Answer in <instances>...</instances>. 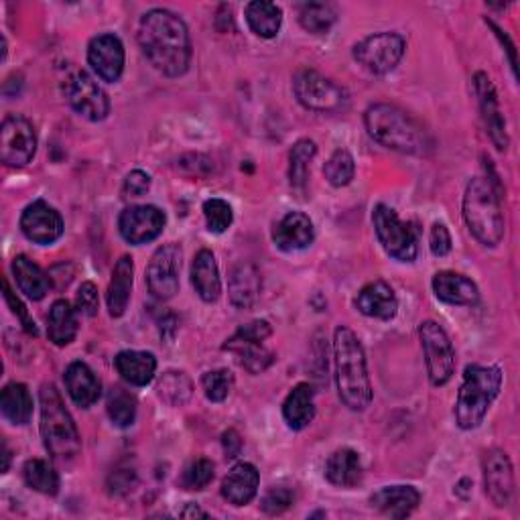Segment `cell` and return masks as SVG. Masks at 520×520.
<instances>
[{
    "label": "cell",
    "instance_id": "obj_1",
    "mask_svg": "<svg viewBox=\"0 0 520 520\" xmlns=\"http://www.w3.org/2000/svg\"><path fill=\"white\" fill-rule=\"evenodd\" d=\"M139 45L153 68L167 78H179L189 70L191 39L179 15L167 9H153L139 25Z\"/></svg>",
    "mask_w": 520,
    "mask_h": 520
},
{
    "label": "cell",
    "instance_id": "obj_2",
    "mask_svg": "<svg viewBox=\"0 0 520 520\" xmlns=\"http://www.w3.org/2000/svg\"><path fill=\"white\" fill-rule=\"evenodd\" d=\"M334 360L340 401L350 411H366L374 397L368 376L366 352L360 338L350 328H346V325H340L334 334Z\"/></svg>",
    "mask_w": 520,
    "mask_h": 520
},
{
    "label": "cell",
    "instance_id": "obj_3",
    "mask_svg": "<svg viewBox=\"0 0 520 520\" xmlns=\"http://www.w3.org/2000/svg\"><path fill=\"white\" fill-rule=\"evenodd\" d=\"M368 135L382 147L403 155H425L431 149L427 130L403 108L378 102L364 112Z\"/></svg>",
    "mask_w": 520,
    "mask_h": 520
},
{
    "label": "cell",
    "instance_id": "obj_4",
    "mask_svg": "<svg viewBox=\"0 0 520 520\" xmlns=\"http://www.w3.org/2000/svg\"><path fill=\"white\" fill-rule=\"evenodd\" d=\"M41 405V437L51 458L59 464L76 460L82 451L78 427L65 409L59 390L53 384H43L39 390Z\"/></svg>",
    "mask_w": 520,
    "mask_h": 520
},
{
    "label": "cell",
    "instance_id": "obj_5",
    "mask_svg": "<svg viewBox=\"0 0 520 520\" xmlns=\"http://www.w3.org/2000/svg\"><path fill=\"white\" fill-rule=\"evenodd\" d=\"M464 220L474 238L496 248L504 238V214L498 195V181L490 177H474L464 193Z\"/></svg>",
    "mask_w": 520,
    "mask_h": 520
},
{
    "label": "cell",
    "instance_id": "obj_6",
    "mask_svg": "<svg viewBox=\"0 0 520 520\" xmlns=\"http://www.w3.org/2000/svg\"><path fill=\"white\" fill-rule=\"evenodd\" d=\"M502 370L498 366L470 364L464 372V382L460 386L458 401H455V421L464 431L478 429L492 403L500 395Z\"/></svg>",
    "mask_w": 520,
    "mask_h": 520
},
{
    "label": "cell",
    "instance_id": "obj_7",
    "mask_svg": "<svg viewBox=\"0 0 520 520\" xmlns=\"http://www.w3.org/2000/svg\"><path fill=\"white\" fill-rule=\"evenodd\" d=\"M372 224L380 246L390 258L399 260V263H413L419 254V240L411 224L403 222L393 208L384 204L374 208Z\"/></svg>",
    "mask_w": 520,
    "mask_h": 520
},
{
    "label": "cell",
    "instance_id": "obj_8",
    "mask_svg": "<svg viewBox=\"0 0 520 520\" xmlns=\"http://www.w3.org/2000/svg\"><path fill=\"white\" fill-rule=\"evenodd\" d=\"M273 334V328L269 325V321L256 319L250 321L230 338L224 344V350L236 354L240 366L250 372V374H260L265 372L273 362H275V354L265 348V340H269Z\"/></svg>",
    "mask_w": 520,
    "mask_h": 520
},
{
    "label": "cell",
    "instance_id": "obj_9",
    "mask_svg": "<svg viewBox=\"0 0 520 520\" xmlns=\"http://www.w3.org/2000/svg\"><path fill=\"white\" fill-rule=\"evenodd\" d=\"M293 92L297 102L313 112H340L348 106V92L334 80L321 76L315 70H299L293 78Z\"/></svg>",
    "mask_w": 520,
    "mask_h": 520
},
{
    "label": "cell",
    "instance_id": "obj_10",
    "mask_svg": "<svg viewBox=\"0 0 520 520\" xmlns=\"http://www.w3.org/2000/svg\"><path fill=\"white\" fill-rule=\"evenodd\" d=\"M407 51L403 35L393 31L374 33L354 47V59L372 76H386L401 63Z\"/></svg>",
    "mask_w": 520,
    "mask_h": 520
},
{
    "label": "cell",
    "instance_id": "obj_11",
    "mask_svg": "<svg viewBox=\"0 0 520 520\" xmlns=\"http://www.w3.org/2000/svg\"><path fill=\"white\" fill-rule=\"evenodd\" d=\"M421 348L425 354L427 374L433 386H443L455 374V350L447 332L433 319L419 325Z\"/></svg>",
    "mask_w": 520,
    "mask_h": 520
},
{
    "label": "cell",
    "instance_id": "obj_12",
    "mask_svg": "<svg viewBox=\"0 0 520 520\" xmlns=\"http://www.w3.org/2000/svg\"><path fill=\"white\" fill-rule=\"evenodd\" d=\"M37 153L35 126L19 116L11 114L0 126V159L9 167H25Z\"/></svg>",
    "mask_w": 520,
    "mask_h": 520
},
{
    "label": "cell",
    "instance_id": "obj_13",
    "mask_svg": "<svg viewBox=\"0 0 520 520\" xmlns=\"http://www.w3.org/2000/svg\"><path fill=\"white\" fill-rule=\"evenodd\" d=\"M181 258V246L175 242L163 244L151 256V263L147 267V287L155 299L169 301L177 295Z\"/></svg>",
    "mask_w": 520,
    "mask_h": 520
},
{
    "label": "cell",
    "instance_id": "obj_14",
    "mask_svg": "<svg viewBox=\"0 0 520 520\" xmlns=\"http://www.w3.org/2000/svg\"><path fill=\"white\" fill-rule=\"evenodd\" d=\"M68 104L86 120L100 122L110 114V100L106 92L86 72H74L63 84Z\"/></svg>",
    "mask_w": 520,
    "mask_h": 520
},
{
    "label": "cell",
    "instance_id": "obj_15",
    "mask_svg": "<svg viewBox=\"0 0 520 520\" xmlns=\"http://www.w3.org/2000/svg\"><path fill=\"white\" fill-rule=\"evenodd\" d=\"M165 214L157 206H130L118 218L120 236L133 246L149 244L163 234Z\"/></svg>",
    "mask_w": 520,
    "mask_h": 520
},
{
    "label": "cell",
    "instance_id": "obj_16",
    "mask_svg": "<svg viewBox=\"0 0 520 520\" xmlns=\"http://www.w3.org/2000/svg\"><path fill=\"white\" fill-rule=\"evenodd\" d=\"M486 496L496 508H506L514 496V470L502 449H490L482 460Z\"/></svg>",
    "mask_w": 520,
    "mask_h": 520
},
{
    "label": "cell",
    "instance_id": "obj_17",
    "mask_svg": "<svg viewBox=\"0 0 520 520\" xmlns=\"http://www.w3.org/2000/svg\"><path fill=\"white\" fill-rule=\"evenodd\" d=\"M124 61H126L124 45L116 35L104 33L90 41L88 63L92 65V70L98 74L100 80L108 84L118 82L124 72Z\"/></svg>",
    "mask_w": 520,
    "mask_h": 520
},
{
    "label": "cell",
    "instance_id": "obj_18",
    "mask_svg": "<svg viewBox=\"0 0 520 520\" xmlns=\"http://www.w3.org/2000/svg\"><path fill=\"white\" fill-rule=\"evenodd\" d=\"M474 92L478 96L480 112H482V118H484V124H486V133H488L490 141L494 143V147L498 151H506L508 149L506 120H504L502 110H500L496 88L484 72H478L474 76Z\"/></svg>",
    "mask_w": 520,
    "mask_h": 520
},
{
    "label": "cell",
    "instance_id": "obj_19",
    "mask_svg": "<svg viewBox=\"0 0 520 520\" xmlns=\"http://www.w3.org/2000/svg\"><path fill=\"white\" fill-rule=\"evenodd\" d=\"M21 232L35 244H53L63 236L61 214L43 200L29 204L21 216Z\"/></svg>",
    "mask_w": 520,
    "mask_h": 520
},
{
    "label": "cell",
    "instance_id": "obj_20",
    "mask_svg": "<svg viewBox=\"0 0 520 520\" xmlns=\"http://www.w3.org/2000/svg\"><path fill=\"white\" fill-rule=\"evenodd\" d=\"M433 293L439 301L447 305H462L472 307L480 301V289L478 285L468 279L466 275L453 273V271H439L433 277Z\"/></svg>",
    "mask_w": 520,
    "mask_h": 520
},
{
    "label": "cell",
    "instance_id": "obj_21",
    "mask_svg": "<svg viewBox=\"0 0 520 520\" xmlns=\"http://www.w3.org/2000/svg\"><path fill=\"white\" fill-rule=\"evenodd\" d=\"M275 246L283 252H299L313 244L315 228L307 214L303 212H289L273 232Z\"/></svg>",
    "mask_w": 520,
    "mask_h": 520
},
{
    "label": "cell",
    "instance_id": "obj_22",
    "mask_svg": "<svg viewBox=\"0 0 520 520\" xmlns=\"http://www.w3.org/2000/svg\"><path fill=\"white\" fill-rule=\"evenodd\" d=\"M421 502V492L413 486H384L370 496V504L384 516L407 518Z\"/></svg>",
    "mask_w": 520,
    "mask_h": 520
},
{
    "label": "cell",
    "instance_id": "obj_23",
    "mask_svg": "<svg viewBox=\"0 0 520 520\" xmlns=\"http://www.w3.org/2000/svg\"><path fill=\"white\" fill-rule=\"evenodd\" d=\"M356 309L372 319L390 321L395 319L399 311V299L393 291V287L386 285L384 281L368 283L356 297Z\"/></svg>",
    "mask_w": 520,
    "mask_h": 520
},
{
    "label": "cell",
    "instance_id": "obj_24",
    "mask_svg": "<svg viewBox=\"0 0 520 520\" xmlns=\"http://www.w3.org/2000/svg\"><path fill=\"white\" fill-rule=\"evenodd\" d=\"M63 382L72 401L82 409H90L92 405H96L102 395V384L98 376L84 362H72L63 374Z\"/></svg>",
    "mask_w": 520,
    "mask_h": 520
},
{
    "label": "cell",
    "instance_id": "obj_25",
    "mask_svg": "<svg viewBox=\"0 0 520 520\" xmlns=\"http://www.w3.org/2000/svg\"><path fill=\"white\" fill-rule=\"evenodd\" d=\"M191 285L206 303H214L222 295V279L212 250H200L191 265Z\"/></svg>",
    "mask_w": 520,
    "mask_h": 520
},
{
    "label": "cell",
    "instance_id": "obj_26",
    "mask_svg": "<svg viewBox=\"0 0 520 520\" xmlns=\"http://www.w3.org/2000/svg\"><path fill=\"white\" fill-rule=\"evenodd\" d=\"M263 291V277L252 263H240L228 279V297L236 309H250Z\"/></svg>",
    "mask_w": 520,
    "mask_h": 520
},
{
    "label": "cell",
    "instance_id": "obj_27",
    "mask_svg": "<svg viewBox=\"0 0 520 520\" xmlns=\"http://www.w3.org/2000/svg\"><path fill=\"white\" fill-rule=\"evenodd\" d=\"M258 484V470L248 462H240L222 480V496L234 506H246L256 498Z\"/></svg>",
    "mask_w": 520,
    "mask_h": 520
},
{
    "label": "cell",
    "instance_id": "obj_28",
    "mask_svg": "<svg viewBox=\"0 0 520 520\" xmlns=\"http://www.w3.org/2000/svg\"><path fill=\"white\" fill-rule=\"evenodd\" d=\"M133 281H135V260H133V256H120V260L114 265L112 279H110V285H108V295H106L108 313L112 317L124 315L128 301H130V293H133Z\"/></svg>",
    "mask_w": 520,
    "mask_h": 520
},
{
    "label": "cell",
    "instance_id": "obj_29",
    "mask_svg": "<svg viewBox=\"0 0 520 520\" xmlns=\"http://www.w3.org/2000/svg\"><path fill=\"white\" fill-rule=\"evenodd\" d=\"M362 476L364 470H362L360 455L350 447H342L334 451L328 458V462H325V478L338 488H354L362 482Z\"/></svg>",
    "mask_w": 520,
    "mask_h": 520
},
{
    "label": "cell",
    "instance_id": "obj_30",
    "mask_svg": "<svg viewBox=\"0 0 520 520\" xmlns=\"http://www.w3.org/2000/svg\"><path fill=\"white\" fill-rule=\"evenodd\" d=\"M114 366L128 384L147 386L155 378L157 358L151 352L124 350L114 358Z\"/></svg>",
    "mask_w": 520,
    "mask_h": 520
},
{
    "label": "cell",
    "instance_id": "obj_31",
    "mask_svg": "<svg viewBox=\"0 0 520 520\" xmlns=\"http://www.w3.org/2000/svg\"><path fill=\"white\" fill-rule=\"evenodd\" d=\"M78 309L72 307L70 301L59 299L51 305L49 317H47V336L49 340L63 348L70 346L78 336Z\"/></svg>",
    "mask_w": 520,
    "mask_h": 520
},
{
    "label": "cell",
    "instance_id": "obj_32",
    "mask_svg": "<svg viewBox=\"0 0 520 520\" xmlns=\"http://www.w3.org/2000/svg\"><path fill=\"white\" fill-rule=\"evenodd\" d=\"M283 417L293 431H301L311 425L315 417V390L311 384H297L283 403Z\"/></svg>",
    "mask_w": 520,
    "mask_h": 520
},
{
    "label": "cell",
    "instance_id": "obj_33",
    "mask_svg": "<svg viewBox=\"0 0 520 520\" xmlns=\"http://www.w3.org/2000/svg\"><path fill=\"white\" fill-rule=\"evenodd\" d=\"M250 31L260 39H273L283 25V11L269 0H254L244 11Z\"/></svg>",
    "mask_w": 520,
    "mask_h": 520
},
{
    "label": "cell",
    "instance_id": "obj_34",
    "mask_svg": "<svg viewBox=\"0 0 520 520\" xmlns=\"http://www.w3.org/2000/svg\"><path fill=\"white\" fill-rule=\"evenodd\" d=\"M13 273L19 289L33 301H41L51 289V281L45 271L25 254H19L13 260Z\"/></svg>",
    "mask_w": 520,
    "mask_h": 520
},
{
    "label": "cell",
    "instance_id": "obj_35",
    "mask_svg": "<svg viewBox=\"0 0 520 520\" xmlns=\"http://www.w3.org/2000/svg\"><path fill=\"white\" fill-rule=\"evenodd\" d=\"M0 411L13 425H27L33 417V397L21 382H11L0 395Z\"/></svg>",
    "mask_w": 520,
    "mask_h": 520
},
{
    "label": "cell",
    "instance_id": "obj_36",
    "mask_svg": "<svg viewBox=\"0 0 520 520\" xmlns=\"http://www.w3.org/2000/svg\"><path fill=\"white\" fill-rule=\"evenodd\" d=\"M157 397L169 407H183L193 397V382L181 370H167L157 380Z\"/></svg>",
    "mask_w": 520,
    "mask_h": 520
},
{
    "label": "cell",
    "instance_id": "obj_37",
    "mask_svg": "<svg viewBox=\"0 0 520 520\" xmlns=\"http://www.w3.org/2000/svg\"><path fill=\"white\" fill-rule=\"evenodd\" d=\"M317 155V145L309 139H301L289 153V183L293 189L303 191L309 181V167Z\"/></svg>",
    "mask_w": 520,
    "mask_h": 520
},
{
    "label": "cell",
    "instance_id": "obj_38",
    "mask_svg": "<svg viewBox=\"0 0 520 520\" xmlns=\"http://www.w3.org/2000/svg\"><path fill=\"white\" fill-rule=\"evenodd\" d=\"M338 21V13L328 3H305L299 7V25L313 35L328 33Z\"/></svg>",
    "mask_w": 520,
    "mask_h": 520
},
{
    "label": "cell",
    "instance_id": "obj_39",
    "mask_svg": "<svg viewBox=\"0 0 520 520\" xmlns=\"http://www.w3.org/2000/svg\"><path fill=\"white\" fill-rule=\"evenodd\" d=\"M137 407H139L137 397L120 386L112 388V393L108 395V401H106L108 417L120 429H126L135 423Z\"/></svg>",
    "mask_w": 520,
    "mask_h": 520
},
{
    "label": "cell",
    "instance_id": "obj_40",
    "mask_svg": "<svg viewBox=\"0 0 520 520\" xmlns=\"http://www.w3.org/2000/svg\"><path fill=\"white\" fill-rule=\"evenodd\" d=\"M23 478L25 484L39 494L55 496L59 492V476L45 460H29L23 466Z\"/></svg>",
    "mask_w": 520,
    "mask_h": 520
},
{
    "label": "cell",
    "instance_id": "obj_41",
    "mask_svg": "<svg viewBox=\"0 0 520 520\" xmlns=\"http://www.w3.org/2000/svg\"><path fill=\"white\" fill-rule=\"evenodd\" d=\"M354 173H356V163H354L352 153L346 149L334 151L332 157L328 159V163L323 165V175L334 187L350 185L354 179Z\"/></svg>",
    "mask_w": 520,
    "mask_h": 520
},
{
    "label": "cell",
    "instance_id": "obj_42",
    "mask_svg": "<svg viewBox=\"0 0 520 520\" xmlns=\"http://www.w3.org/2000/svg\"><path fill=\"white\" fill-rule=\"evenodd\" d=\"M202 388L204 395L208 401L212 403H222L230 397L232 388H234V374L226 368H218V370H210L202 376Z\"/></svg>",
    "mask_w": 520,
    "mask_h": 520
},
{
    "label": "cell",
    "instance_id": "obj_43",
    "mask_svg": "<svg viewBox=\"0 0 520 520\" xmlns=\"http://www.w3.org/2000/svg\"><path fill=\"white\" fill-rule=\"evenodd\" d=\"M214 476H216V466H214V462H210V460H206V458H200V460L191 462V464L183 470L179 484H181V488H185V490H204V488H208V486L212 484Z\"/></svg>",
    "mask_w": 520,
    "mask_h": 520
},
{
    "label": "cell",
    "instance_id": "obj_44",
    "mask_svg": "<svg viewBox=\"0 0 520 520\" xmlns=\"http://www.w3.org/2000/svg\"><path fill=\"white\" fill-rule=\"evenodd\" d=\"M204 216L212 234H224L234 222L232 206L220 198H212L204 204Z\"/></svg>",
    "mask_w": 520,
    "mask_h": 520
},
{
    "label": "cell",
    "instance_id": "obj_45",
    "mask_svg": "<svg viewBox=\"0 0 520 520\" xmlns=\"http://www.w3.org/2000/svg\"><path fill=\"white\" fill-rule=\"evenodd\" d=\"M293 500H295V496L289 488H273L271 492L265 494L263 502H260V508L271 516H277V514H283L293 504Z\"/></svg>",
    "mask_w": 520,
    "mask_h": 520
},
{
    "label": "cell",
    "instance_id": "obj_46",
    "mask_svg": "<svg viewBox=\"0 0 520 520\" xmlns=\"http://www.w3.org/2000/svg\"><path fill=\"white\" fill-rule=\"evenodd\" d=\"M98 307H100V299H98V289L94 283H82V287L78 289L76 295V309L78 313L86 315V317H94L98 315Z\"/></svg>",
    "mask_w": 520,
    "mask_h": 520
},
{
    "label": "cell",
    "instance_id": "obj_47",
    "mask_svg": "<svg viewBox=\"0 0 520 520\" xmlns=\"http://www.w3.org/2000/svg\"><path fill=\"white\" fill-rule=\"evenodd\" d=\"M5 299H7V303H9V307H11V311L21 319V323H23V328L31 334V336H37V325H35V321L31 319V315H29V311L25 309V305L21 303V299L13 293V289H11V285H9V281H5Z\"/></svg>",
    "mask_w": 520,
    "mask_h": 520
},
{
    "label": "cell",
    "instance_id": "obj_48",
    "mask_svg": "<svg viewBox=\"0 0 520 520\" xmlns=\"http://www.w3.org/2000/svg\"><path fill=\"white\" fill-rule=\"evenodd\" d=\"M151 189V175L137 169L130 171L124 179V195H130V198H141L147 191Z\"/></svg>",
    "mask_w": 520,
    "mask_h": 520
},
{
    "label": "cell",
    "instance_id": "obj_49",
    "mask_svg": "<svg viewBox=\"0 0 520 520\" xmlns=\"http://www.w3.org/2000/svg\"><path fill=\"white\" fill-rule=\"evenodd\" d=\"M451 234L449 230L445 228V224H433L431 228V234H429V246H431V252L439 258L447 256L451 252Z\"/></svg>",
    "mask_w": 520,
    "mask_h": 520
},
{
    "label": "cell",
    "instance_id": "obj_50",
    "mask_svg": "<svg viewBox=\"0 0 520 520\" xmlns=\"http://www.w3.org/2000/svg\"><path fill=\"white\" fill-rule=\"evenodd\" d=\"M133 482H135V472H130V470H118V472H114L112 476H110V492H114V494H124V492H128L130 490V486H133Z\"/></svg>",
    "mask_w": 520,
    "mask_h": 520
},
{
    "label": "cell",
    "instance_id": "obj_51",
    "mask_svg": "<svg viewBox=\"0 0 520 520\" xmlns=\"http://www.w3.org/2000/svg\"><path fill=\"white\" fill-rule=\"evenodd\" d=\"M222 443H224L226 458H230V460H234L236 455L240 453V449H242V439H240V435L234 429H230V431H226L222 435Z\"/></svg>",
    "mask_w": 520,
    "mask_h": 520
},
{
    "label": "cell",
    "instance_id": "obj_52",
    "mask_svg": "<svg viewBox=\"0 0 520 520\" xmlns=\"http://www.w3.org/2000/svg\"><path fill=\"white\" fill-rule=\"evenodd\" d=\"M181 516L183 518H208V512H204L200 506H195V504H187L181 510Z\"/></svg>",
    "mask_w": 520,
    "mask_h": 520
},
{
    "label": "cell",
    "instance_id": "obj_53",
    "mask_svg": "<svg viewBox=\"0 0 520 520\" xmlns=\"http://www.w3.org/2000/svg\"><path fill=\"white\" fill-rule=\"evenodd\" d=\"M490 27H492V29L496 31V35H498V37H500L502 41H506V35L502 37V35H500V29H498V27H496L494 23H490ZM508 51H510V63H512V70H516V57H514V47H512L510 43H508Z\"/></svg>",
    "mask_w": 520,
    "mask_h": 520
}]
</instances>
